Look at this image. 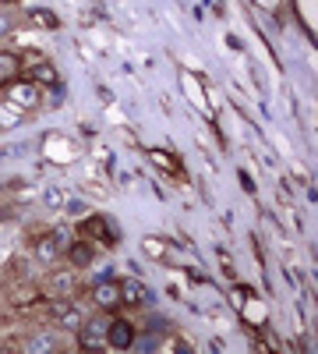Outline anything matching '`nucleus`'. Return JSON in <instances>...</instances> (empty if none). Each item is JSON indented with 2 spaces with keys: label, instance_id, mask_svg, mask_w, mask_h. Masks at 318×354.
<instances>
[{
  "label": "nucleus",
  "instance_id": "1",
  "mask_svg": "<svg viewBox=\"0 0 318 354\" xmlns=\"http://www.w3.org/2000/svg\"><path fill=\"white\" fill-rule=\"evenodd\" d=\"M106 322H110V319H103V315L81 319V326L74 330V333H78V347H81V351H103V347H106Z\"/></svg>",
  "mask_w": 318,
  "mask_h": 354
},
{
  "label": "nucleus",
  "instance_id": "2",
  "mask_svg": "<svg viewBox=\"0 0 318 354\" xmlns=\"http://www.w3.org/2000/svg\"><path fill=\"white\" fill-rule=\"evenodd\" d=\"M135 326L128 319H110L106 322V347L110 351H131V344H135Z\"/></svg>",
  "mask_w": 318,
  "mask_h": 354
},
{
  "label": "nucleus",
  "instance_id": "3",
  "mask_svg": "<svg viewBox=\"0 0 318 354\" xmlns=\"http://www.w3.org/2000/svg\"><path fill=\"white\" fill-rule=\"evenodd\" d=\"M92 301L103 308V312H117L121 308V283L117 280H103L92 287Z\"/></svg>",
  "mask_w": 318,
  "mask_h": 354
},
{
  "label": "nucleus",
  "instance_id": "4",
  "mask_svg": "<svg viewBox=\"0 0 318 354\" xmlns=\"http://www.w3.org/2000/svg\"><path fill=\"white\" fill-rule=\"evenodd\" d=\"M121 283V305H131V308H141V305H149V290L141 280L128 277V280H117Z\"/></svg>",
  "mask_w": 318,
  "mask_h": 354
},
{
  "label": "nucleus",
  "instance_id": "5",
  "mask_svg": "<svg viewBox=\"0 0 318 354\" xmlns=\"http://www.w3.org/2000/svg\"><path fill=\"white\" fill-rule=\"evenodd\" d=\"M81 234H85V238H92V241H99V245H117V234L110 230V223L103 216H89L81 223Z\"/></svg>",
  "mask_w": 318,
  "mask_h": 354
},
{
  "label": "nucleus",
  "instance_id": "6",
  "mask_svg": "<svg viewBox=\"0 0 318 354\" xmlns=\"http://www.w3.org/2000/svg\"><path fill=\"white\" fill-rule=\"evenodd\" d=\"M11 103H18L21 110L32 106V103H39V85H32L28 78H14V85H11Z\"/></svg>",
  "mask_w": 318,
  "mask_h": 354
},
{
  "label": "nucleus",
  "instance_id": "7",
  "mask_svg": "<svg viewBox=\"0 0 318 354\" xmlns=\"http://www.w3.org/2000/svg\"><path fill=\"white\" fill-rule=\"evenodd\" d=\"M71 290H74V273L53 270V273L46 277V294H53V298H68Z\"/></svg>",
  "mask_w": 318,
  "mask_h": 354
},
{
  "label": "nucleus",
  "instance_id": "8",
  "mask_svg": "<svg viewBox=\"0 0 318 354\" xmlns=\"http://www.w3.org/2000/svg\"><path fill=\"white\" fill-rule=\"evenodd\" d=\"M68 259H71L74 270H85V266L96 262V245L92 241H71L68 245Z\"/></svg>",
  "mask_w": 318,
  "mask_h": 354
},
{
  "label": "nucleus",
  "instance_id": "9",
  "mask_svg": "<svg viewBox=\"0 0 318 354\" xmlns=\"http://www.w3.org/2000/svg\"><path fill=\"white\" fill-rule=\"evenodd\" d=\"M50 315H53L57 326H64V330H71V333L81 326V319H85L74 305H64V301H61V305H53V312H50Z\"/></svg>",
  "mask_w": 318,
  "mask_h": 354
},
{
  "label": "nucleus",
  "instance_id": "10",
  "mask_svg": "<svg viewBox=\"0 0 318 354\" xmlns=\"http://www.w3.org/2000/svg\"><path fill=\"white\" fill-rule=\"evenodd\" d=\"M28 82L32 85H61V75H57V68L50 64V61H36L32 68H28Z\"/></svg>",
  "mask_w": 318,
  "mask_h": 354
},
{
  "label": "nucleus",
  "instance_id": "11",
  "mask_svg": "<svg viewBox=\"0 0 318 354\" xmlns=\"http://www.w3.org/2000/svg\"><path fill=\"white\" fill-rule=\"evenodd\" d=\"M18 75H21V57L11 53V50H0V85L14 82Z\"/></svg>",
  "mask_w": 318,
  "mask_h": 354
},
{
  "label": "nucleus",
  "instance_id": "12",
  "mask_svg": "<svg viewBox=\"0 0 318 354\" xmlns=\"http://www.w3.org/2000/svg\"><path fill=\"white\" fill-rule=\"evenodd\" d=\"M18 124H25V110L18 106V103H0V131H8V128H18Z\"/></svg>",
  "mask_w": 318,
  "mask_h": 354
},
{
  "label": "nucleus",
  "instance_id": "13",
  "mask_svg": "<svg viewBox=\"0 0 318 354\" xmlns=\"http://www.w3.org/2000/svg\"><path fill=\"white\" fill-rule=\"evenodd\" d=\"M36 255H39L43 262H53L57 255H64V248H61V241H57L53 234H43V238L36 241Z\"/></svg>",
  "mask_w": 318,
  "mask_h": 354
},
{
  "label": "nucleus",
  "instance_id": "14",
  "mask_svg": "<svg viewBox=\"0 0 318 354\" xmlns=\"http://www.w3.org/2000/svg\"><path fill=\"white\" fill-rule=\"evenodd\" d=\"M57 347H61V344H57L50 333H36V337L25 340V351H28V354H50V351H57Z\"/></svg>",
  "mask_w": 318,
  "mask_h": 354
},
{
  "label": "nucleus",
  "instance_id": "15",
  "mask_svg": "<svg viewBox=\"0 0 318 354\" xmlns=\"http://www.w3.org/2000/svg\"><path fill=\"white\" fill-rule=\"evenodd\" d=\"M28 21H32V25H43V28H50V32H53V28H61L57 15H53V11H46V8H36L32 15H28Z\"/></svg>",
  "mask_w": 318,
  "mask_h": 354
},
{
  "label": "nucleus",
  "instance_id": "16",
  "mask_svg": "<svg viewBox=\"0 0 318 354\" xmlns=\"http://www.w3.org/2000/svg\"><path fill=\"white\" fill-rule=\"evenodd\" d=\"M149 156H152V163H159V167H163L166 174H173V177H177V174H181V163H177V160H173L170 153H163V149H152Z\"/></svg>",
  "mask_w": 318,
  "mask_h": 354
},
{
  "label": "nucleus",
  "instance_id": "17",
  "mask_svg": "<svg viewBox=\"0 0 318 354\" xmlns=\"http://www.w3.org/2000/svg\"><path fill=\"white\" fill-rule=\"evenodd\" d=\"M43 205H46V209H61V205H64V192L61 188H46Z\"/></svg>",
  "mask_w": 318,
  "mask_h": 354
},
{
  "label": "nucleus",
  "instance_id": "18",
  "mask_svg": "<svg viewBox=\"0 0 318 354\" xmlns=\"http://www.w3.org/2000/svg\"><path fill=\"white\" fill-rule=\"evenodd\" d=\"M53 238L61 241V248H68V245L74 241V238H71V227H68V223H64V227H57V230H53Z\"/></svg>",
  "mask_w": 318,
  "mask_h": 354
},
{
  "label": "nucleus",
  "instance_id": "19",
  "mask_svg": "<svg viewBox=\"0 0 318 354\" xmlns=\"http://www.w3.org/2000/svg\"><path fill=\"white\" fill-rule=\"evenodd\" d=\"M156 347V337H135V344H131V351H152Z\"/></svg>",
  "mask_w": 318,
  "mask_h": 354
},
{
  "label": "nucleus",
  "instance_id": "20",
  "mask_svg": "<svg viewBox=\"0 0 318 354\" xmlns=\"http://www.w3.org/2000/svg\"><path fill=\"white\" fill-rule=\"evenodd\" d=\"M11 28H14V18H11L8 11H0V39H4V36L11 32Z\"/></svg>",
  "mask_w": 318,
  "mask_h": 354
},
{
  "label": "nucleus",
  "instance_id": "21",
  "mask_svg": "<svg viewBox=\"0 0 318 354\" xmlns=\"http://www.w3.org/2000/svg\"><path fill=\"white\" fill-rule=\"evenodd\" d=\"M0 4H8V0H0Z\"/></svg>",
  "mask_w": 318,
  "mask_h": 354
}]
</instances>
